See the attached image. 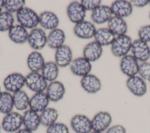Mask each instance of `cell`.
<instances>
[{
  "label": "cell",
  "mask_w": 150,
  "mask_h": 133,
  "mask_svg": "<svg viewBox=\"0 0 150 133\" xmlns=\"http://www.w3.org/2000/svg\"><path fill=\"white\" fill-rule=\"evenodd\" d=\"M149 49H150V47H149Z\"/></svg>",
  "instance_id": "cell-48"
},
{
  "label": "cell",
  "mask_w": 150,
  "mask_h": 133,
  "mask_svg": "<svg viewBox=\"0 0 150 133\" xmlns=\"http://www.w3.org/2000/svg\"><path fill=\"white\" fill-rule=\"evenodd\" d=\"M94 37L95 41L103 46L111 45L115 36L108 28H101L96 30Z\"/></svg>",
  "instance_id": "cell-28"
},
{
  "label": "cell",
  "mask_w": 150,
  "mask_h": 133,
  "mask_svg": "<svg viewBox=\"0 0 150 133\" xmlns=\"http://www.w3.org/2000/svg\"><path fill=\"white\" fill-rule=\"evenodd\" d=\"M138 73L144 80L150 81V63L143 62L139 65Z\"/></svg>",
  "instance_id": "cell-36"
},
{
  "label": "cell",
  "mask_w": 150,
  "mask_h": 133,
  "mask_svg": "<svg viewBox=\"0 0 150 133\" xmlns=\"http://www.w3.org/2000/svg\"><path fill=\"white\" fill-rule=\"evenodd\" d=\"M15 133H33V132L29 131L25 128H21L18 131H16Z\"/></svg>",
  "instance_id": "cell-41"
},
{
  "label": "cell",
  "mask_w": 150,
  "mask_h": 133,
  "mask_svg": "<svg viewBox=\"0 0 150 133\" xmlns=\"http://www.w3.org/2000/svg\"><path fill=\"white\" fill-rule=\"evenodd\" d=\"M91 133H104V132H98V131H93Z\"/></svg>",
  "instance_id": "cell-43"
},
{
  "label": "cell",
  "mask_w": 150,
  "mask_h": 133,
  "mask_svg": "<svg viewBox=\"0 0 150 133\" xmlns=\"http://www.w3.org/2000/svg\"><path fill=\"white\" fill-rule=\"evenodd\" d=\"M112 11L110 7L106 5H100L94 9L91 14L92 21L97 24H103L112 18Z\"/></svg>",
  "instance_id": "cell-21"
},
{
  "label": "cell",
  "mask_w": 150,
  "mask_h": 133,
  "mask_svg": "<svg viewBox=\"0 0 150 133\" xmlns=\"http://www.w3.org/2000/svg\"><path fill=\"white\" fill-rule=\"evenodd\" d=\"M22 118L24 128L32 132L36 131L41 125L39 114L30 109L25 111Z\"/></svg>",
  "instance_id": "cell-20"
},
{
  "label": "cell",
  "mask_w": 150,
  "mask_h": 133,
  "mask_svg": "<svg viewBox=\"0 0 150 133\" xmlns=\"http://www.w3.org/2000/svg\"><path fill=\"white\" fill-rule=\"evenodd\" d=\"M72 51L71 48L63 45L56 50L54 54L55 63L59 67H65L70 65L72 62Z\"/></svg>",
  "instance_id": "cell-16"
},
{
  "label": "cell",
  "mask_w": 150,
  "mask_h": 133,
  "mask_svg": "<svg viewBox=\"0 0 150 133\" xmlns=\"http://www.w3.org/2000/svg\"><path fill=\"white\" fill-rule=\"evenodd\" d=\"M132 43V39L128 35L117 36L111 44V52L115 56L123 57L131 50Z\"/></svg>",
  "instance_id": "cell-3"
},
{
  "label": "cell",
  "mask_w": 150,
  "mask_h": 133,
  "mask_svg": "<svg viewBox=\"0 0 150 133\" xmlns=\"http://www.w3.org/2000/svg\"><path fill=\"white\" fill-rule=\"evenodd\" d=\"M149 19H150V13H149Z\"/></svg>",
  "instance_id": "cell-47"
},
{
  "label": "cell",
  "mask_w": 150,
  "mask_h": 133,
  "mask_svg": "<svg viewBox=\"0 0 150 133\" xmlns=\"http://www.w3.org/2000/svg\"><path fill=\"white\" fill-rule=\"evenodd\" d=\"M1 92H2V91H1V87H0V93H1Z\"/></svg>",
  "instance_id": "cell-45"
},
{
  "label": "cell",
  "mask_w": 150,
  "mask_h": 133,
  "mask_svg": "<svg viewBox=\"0 0 150 133\" xmlns=\"http://www.w3.org/2000/svg\"><path fill=\"white\" fill-rule=\"evenodd\" d=\"M66 36L62 29L56 28L50 32L47 37V44L49 47L57 49L64 45Z\"/></svg>",
  "instance_id": "cell-25"
},
{
  "label": "cell",
  "mask_w": 150,
  "mask_h": 133,
  "mask_svg": "<svg viewBox=\"0 0 150 133\" xmlns=\"http://www.w3.org/2000/svg\"><path fill=\"white\" fill-rule=\"evenodd\" d=\"M3 84L6 91L15 93L25 85V77L19 73H12L5 78Z\"/></svg>",
  "instance_id": "cell-6"
},
{
  "label": "cell",
  "mask_w": 150,
  "mask_h": 133,
  "mask_svg": "<svg viewBox=\"0 0 150 133\" xmlns=\"http://www.w3.org/2000/svg\"><path fill=\"white\" fill-rule=\"evenodd\" d=\"M47 37L45 32L41 28H36L29 33L28 42L30 46L34 50L43 49L47 43Z\"/></svg>",
  "instance_id": "cell-8"
},
{
  "label": "cell",
  "mask_w": 150,
  "mask_h": 133,
  "mask_svg": "<svg viewBox=\"0 0 150 133\" xmlns=\"http://www.w3.org/2000/svg\"><path fill=\"white\" fill-rule=\"evenodd\" d=\"M66 89L64 84L59 81L50 82L46 90V94L49 100L53 102L61 100L63 98Z\"/></svg>",
  "instance_id": "cell-17"
},
{
  "label": "cell",
  "mask_w": 150,
  "mask_h": 133,
  "mask_svg": "<svg viewBox=\"0 0 150 133\" xmlns=\"http://www.w3.org/2000/svg\"><path fill=\"white\" fill-rule=\"evenodd\" d=\"M70 124L75 133H91L93 131L91 120L83 114L74 115L71 118Z\"/></svg>",
  "instance_id": "cell-5"
},
{
  "label": "cell",
  "mask_w": 150,
  "mask_h": 133,
  "mask_svg": "<svg viewBox=\"0 0 150 133\" xmlns=\"http://www.w3.org/2000/svg\"><path fill=\"white\" fill-rule=\"evenodd\" d=\"M4 8V1L0 0V13L2 12V11Z\"/></svg>",
  "instance_id": "cell-42"
},
{
  "label": "cell",
  "mask_w": 150,
  "mask_h": 133,
  "mask_svg": "<svg viewBox=\"0 0 150 133\" xmlns=\"http://www.w3.org/2000/svg\"><path fill=\"white\" fill-rule=\"evenodd\" d=\"M103 53L102 46L96 41L88 43L84 47L83 57L89 62H95L100 59Z\"/></svg>",
  "instance_id": "cell-23"
},
{
  "label": "cell",
  "mask_w": 150,
  "mask_h": 133,
  "mask_svg": "<svg viewBox=\"0 0 150 133\" xmlns=\"http://www.w3.org/2000/svg\"><path fill=\"white\" fill-rule=\"evenodd\" d=\"M121 71L129 77L136 76L138 73L139 64L138 60L131 54H127L122 57L120 61Z\"/></svg>",
  "instance_id": "cell-13"
},
{
  "label": "cell",
  "mask_w": 150,
  "mask_h": 133,
  "mask_svg": "<svg viewBox=\"0 0 150 133\" xmlns=\"http://www.w3.org/2000/svg\"><path fill=\"white\" fill-rule=\"evenodd\" d=\"M46 133H69V128L65 124L56 122L47 128Z\"/></svg>",
  "instance_id": "cell-35"
},
{
  "label": "cell",
  "mask_w": 150,
  "mask_h": 133,
  "mask_svg": "<svg viewBox=\"0 0 150 133\" xmlns=\"http://www.w3.org/2000/svg\"><path fill=\"white\" fill-rule=\"evenodd\" d=\"M14 108L12 94L8 91L0 93V112L7 114L12 111Z\"/></svg>",
  "instance_id": "cell-31"
},
{
  "label": "cell",
  "mask_w": 150,
  "mask_h": 133,
  "mask_svg": "<svg viewBox=\"0 0 150 133\" xmlns=\"http://www.w3.org/2000/svg\"><path fill=\"white\" fill-rule=\"evenodd\" d=\"M149 4L150 5V1H149Z\"/></svg>",
  "instance_id": "cell-46"
},
{
  "label": "cell",
  "mask_w": 150,
  "mask_h": 133,
  "mask_svg": "<svg viewBox=\"0 0 150 133\" xmlns=\"http://www.w3.org/2000/svg\"><path fill=\"white\" fill-rule=\"evenodd\" d=\"M114 16L126 18L132 12V5L131 2L124 0H118L113 2L110 6Z\"/></svg>",
  "instance_id": "cell-18"
},
{
  "label": "cell",
  "mask_w": 150,
  "mask_h": 133,
  "mask_svg": "<svg viewBox=\"0 0 150 133\" xmlns=\"http://www.w3.org/2000/svg\"><path fill=\"white\" fill-rule=\"evenodd\" d=\"M8 36L13 42L22 44L28 41L29 33L25 28L18 24L13 25L8 30Z\"/></svg>",
  "instance_id": "cell-24"
},
{
  "label": "cell",
  "mask_w": 150,
  "mask_h": 133,
  "mask_svg": "<svg viewBox=\"0 0 150 133\" xmlns=\"http://www.w3.org/2000/svg\"><path fill=\"white\" fill-rule=\"evenodd\" d=\"M105 133H127V131L123 125L117 124L110 127Z\"/></svg>",
  "instance_id": "cell-39"
},
{
  "label": "cell",
  "mask_w": 150,
  "mask_h": 133,
  "mask_svg": "<svg viewBox=\"0 0 150 133\" xmlns=\"http://www.w3.org/2000/svg\"><path fill=\"white\" fill-rule=\"evenodd\" d=\"M92 66L91 62L84 57H77L72 60L70 69L71 73L77 76L84 77L90 73Z\"/></svg>",
  "instance_id": "cell-10"
},
{
  "label": "cell",
  "mask_w": 150,
  "mask_h": 133,
  "mask_svg": "<svg viewBox=\"0 0 150 133\" xmlns=\"http://www.w3.org/2000/svg\"><path fill=\"white\" fill-rule=\"evenodd\" d=\"M14 107L19 111H26L29 107L30 98L28 94L23 90L18 91L13 93Z\"/></svg>",
  "instance_id": "cell-29"
},
{
  "label": "cell",
  "mask_w": 150,
  "mask_h": 133,
  "mask_svg": "<svg viewBox=\"0 0 150 133\" xmlns=\"http://www.w3.org/2000/svg\"><path fill=\"white\" fill-rule=\"evenodd\" d=\"M22 125V115L15 111L5 114L1 122L2 129L8 133H15L21 129Z\"/></svg>",
  "instance_id": "cell-2"
},
{
  "label": "cell",
  "mask_w": 150,
  "mask_h": 133,
  "mask_svg": "<svg viewBox=\"0 0 150 133\" xmlns=\"http://www.w3.org/2000/svg\"><path fill=\"white\" fill-rule=\"evenodd\" d=\"M108 28L115 36L124 35L127 32V24L123 18L114 16L108 22Z\"/></svg>",
  "instance_id": "cell-26"
},
{
  "label": "cell",
  "mask_w": 150,
  "mask_h": 133,
  "mask_svg": "<svg viewBox=\"0 0 150 133\" xmlns=\"http://www.w3.org/2000/svg\"><path fill=\"white\" fill-rule=\"evenodd\" d=\"M131 3L135 6L142 8L149 4V1L148 0H132L131 1Z\"/></svg>",
  "instance_id": "cell-40"
},
{
  "label": "cell",
  "mask_w": 150,
  "mask_h": 133,
  "mask_svg": "<svg viewBox=\"0 0 150 133\" xmlns=\"http://www.w3.org/2000/svg\"><path fill=\"white\" fill-rule=\"evenodd\" d=\"M39 115L41 125L47 128L56 122L59 117V112L57 110L54 108L47 107L40 112Z\"/></svg>",
  "instance_id": "cell-30"
},
{
  "label": "cell",
  "mask_w": 150,
  "mask_h": 133,
  "mask_svg": "<svg viewBox=\"0 0 150 133\" xmlns=\"http://www.w3.org/2000/svg\"><path fill=\"white\" fill-rule=\"evenodd\" d=\"M86 12L81 4L77 1H73L67 7V15L70 21L75 24L84 21Z\"/></svg>",
  "instance_id": "cell-14"
},
{
  "label": "cell",
  "mask_w": 150,
  "mask_h": 133,
  "mask_svg": "<svg viewBox=\"0 0 150 133\" xmlns=\"http://www.w3.org/2000/svg\"><path fill=\"white\" fill-rule=\"evenodd\" d=\"M50 100L45 92L35 93L30 98L29 109L40 113L48 107Z\"/></svg>",
  "instance_id": "cell-15"
},
{
  "label": "cell",
  "mask_w": 150,
  "mask_h": 133,
  "mask_svg": "<svg viewBox=\"0 0 150 133\" xmlns=\"http://www.w3.org/2000/svg\"><path fill=\"white\" fill-rule=\"evenodd\" d=\"M1 128H2V127H1V124H0V133H1Z\"/></svg>",
  "instance_id": "cell-44"
},
{
  "label": "cell",
  "mask_w": 150,
  "mask_h": 133,
  "mask_svg": "<svg viewBox=\"0 0 150 133\" xmlns=\"http://www.w3.org/2000/svg\"><path fill=\"white\" fill-rule=\"evenodd\" d=\"M45 64V62L43 56L40 53L37 51L32 52L28 56L27 64L31 72L42 71Z\"/></svg>",
  "instance_id": "cell-27"
},
{
  "label": "cell",
  "mask_w": 150,
  "mask_h": 133,
  "mask_svg": "<svg viewBox=\"0 0 150 133\" xmlns=\"http://www.w3.org/2000/svg\"><path fill=\"white\" fill-rule=\"evenodd\" d=\"M25 1L23 0H6L4 1V8L10 13L18 12L24 7Z\"/></svg>",
  "instance_id": "cell-34"
},
{
  "label": "cell",
  "mask_w": 150,
  "mask_h": 133,
  "mask_svg": "<svg viewBox=\"0 0 150 133\" xmlns=\"http://www.w3.org/2000/svg\"><path fill=\"white\" fill-rule=\"evenodd\" d=\"M39 24L47 30H53L57 28L59 20L57 15L50 11H44L39 15Z\"/></svg>",
  "instance_id": "cell-22"
},
{
  "label": "cell",
  "mask_w": 150,
  "mask_h": 133,
  "mask_svg": "<svg viewBox=\"0 0 150 133\" xmlns=\"http://www.w3.org/2000/svg\"><path fill=\"white\" fill-rule=\"evenodd\" d=\"M91 121L93 131L104 132L110 127L112 117L107 111H100L94 115Z\"/></svg>",
  "instance_id": "cell-7"
},
{
  "label": "cell",
  "mask_w": 150,
  "mask_h": 133,
  "mask_svg": "<svg viewBox=\"0 0 150 133\" xmlns=\"http://www.w3.org/2000/svg\"><path fill=\"white\" fill-rule=\"evenodd\" d=\"M126 85L130 92L135 96L142 97L146 93V84L141 77L135 76L129 77L126 81Z\"/></svg>",
  "instance_id": "cell-12"
},
{
  "label": "cell",
  "mask_w": 150,
  "mask_h": 133,
  "mask_svg": "<svg viewBox=\"0 0 150 133\" xmlns=\"http://www.w3.org/2000/svg\"><path fill=\"white\" fill-rule=\"evenodd\" d=\"M139 39L147 43L150 42V25L141 27L138 32Z\"/></svg>",
  "instance_id": "cell-37"
},
{
  "label": "cell",
  "mask_w": 150,
  "mask_h": 133,
  "mask_svg": "<svg viewBox=\"0 0 150 133\" xmlns=\"http://www.w3.org/2000/svg\"><path fill=\"white\" fill-rule=\"evenodd\" d=\"M25 85L36 93L44 92L48 86L47 81L39 72H30L25 77Z\"/></svg>",
  "instance_id": "cell-4"
},
{
  "label": "cell",
  "mask_w": 150,
  "mask_h": 133,
  "mask_svg": "<svg viewBox=\"0 0 150 133\" xmlns=\"http://www.w3.org/2000/svg\"><path fill=\"white\" fill-rule=\"evenodd\" d=\"M101 1L100 0H82L80 4L86 11H93L99 6Z\"/></svg>",
  "instance_id": "cell-38"
},
{
  "label": "cell",
  "mask_w": 150,
  "mask_h": 133,
  "mask_svg": "<svg viewBox=\"0 0 150 133\" xmlns=\"http://www.w3.org/2000/svg\"><path fill=\"white\" fill-rule=\"evenodd\" d=\"M16 19L19 24L26 29H34L39 24V15L33 9L23 7L16 13Z\"/></svg>",
  "instance_id": "cell-1"
},
{
  "label": "cell",
  "mask_w": 150,
  "mask_h": 133,
  "mask_svg": "<svg viewBox=\"0 0 150 133\" xmlns=\"http://www.w3.org/2000/svg\"><path fill=\"white\" fill-rule=\"evenodd\" d=\"M14 22L12 13L7 11L0 13V32L8 31L13 26Z\"/></svg>",
  "instance_id": "cell-33"
},
{
  "label": "cell",
  "mask_w": 150,
  "mask_h": 133,
  "mask_svg": "<svg viewBox=\"0 0 150 133\" xmlns=\"http://www.w3.org/2000/svg\"><path fill=\"white\" fill-rule=\"evenodd\" d=\"M42 75L47 81H55L59 75V66L54 62L45 63L42 70Z\"/></svg>",
  "instance_id": "cell-32"
},
{
  "label": "cell",
  "mask_w": 150,
  "mask_h": 133,
  "mask_svg": "<svg viewBox=\"0 0 150 133\" xmlns=\"http://www.w3.org/2000/svg\"><path fill=\"white\" fill-rule=\"evenodd\" d=\"M132 56L140 62H146L150 57V49L147 43L140 40H134L131 48Z\"/></svg>",
  "instance_id": "cell-9"
},
{
  "label": "cell",
  "mask_w": 150,
  "mask_h": 133,
  "mask_svg": "<svg viewBox=\"0 0 150 133\" xmlns=\"http://www.w3.org/2000/svg\"><path fill=\"white\" fill-rule=\"evenodd\" d=\"M80 84L83 89L90 94L96 93L101 88L100 79L92 74H88L83 77L80 80Z\"/></svg>",
  "instance_id": "cell-19"
},
{
  "label": "cell",
  "mask_w": 150,
  "mask_h": 133,
  "mask_svg": "<svg viewBox=\"0 0 150 133\" xmlns=\"http://www.w3.org/2000/svg\"><path fill=\"white\" fill-rule=\"evenodd\" d=\"M73 32L74 35L80 39H89L94 36L96 29L93 23L83 21L75 25Z\"/></svg>",
  "instance_id": "cell-11"
}]
</instances>
